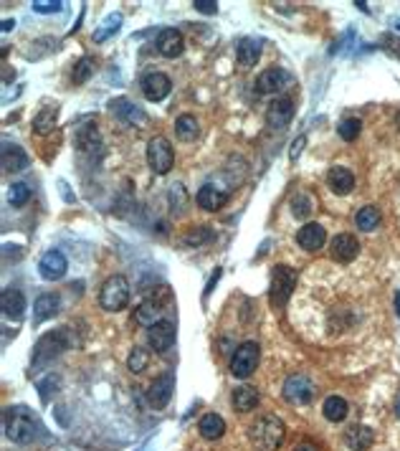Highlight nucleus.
Listing matches in <instances>:
<instances>
[{
    "mask_svg": "<svg viewBox=\"0 0 400 451\" xmlns=\"http://www.w3.org/2000/svg\"><path fill=\"white\" fill-rule=\"evenodd\" d=\"M286 439V426L279 416H259L249 428V441L256 451H276Z\"/></svg>",
    "mask_w": 400,
    "mask_h": 451,
    "instance_id": "f257e3e1",
    "label": "nucleus"
},
{
    "mask_svg": "<svg viewBox=\"0 0 400 451\" xmlns=\"http://www.w3.org/2000/svg\"><path fill=\"white\" fill-rule=\"evenodd\" d=\"M6 436L16 444H30L36 439V418L25 406H13L6 411Z\"/></svg>",
    "mask_w": 400,
    "mask_h": 451,
    "instance_id": "f03ea898",
    "label": "nucleus"
},
{
    "mask_svg": "<svg viewBox=\"0 0 400 451\" xmlns=\"http://www.w3.org/2000/svg\"><path fill=\"white\" fill-rule=\"evenodd\" d=\"M64 350H69L66 330H56V332H49V335H43L36 343V348H33V365L36 367L49 365L54 358H59L61 353H64Z\"/></svg>",
    "mask_w": 400,
    "mask_h": 451,
    "instance_id": "7ed1b4c3",
    "label": "nucleus"
},
{
    "mask_svg": "<svg viewBox=\"0 0 400 451\" xmlns=\"http://www.w3.org/2000/svg\"><path fill=\"white\" fill-rule=\"evenodd\" d=\"M99 302L107 312H119V309L127 307L129 302V282L122 274H114L104 282L102 295H99Z\"/></svg>",
    "mask_w": 400,
    "mask_h": 451,
    "instance_id": "20e7f679",
    "label": "nucleus"
},
{
    "mask_svg": "<svg viewBox=\"0 0 400 451\" xmlns=\"http://www.w3.org/2000/svg\"><path fill=\"white\" fill-rule=\"evenodd\" d=\"M294 289H297V274H294L286 264H279L273 269V277H271V295H269L271 307H276V309L284 307Z\"/></svg>",
    "mask_w": 400,
    "mask_h": 451,
    "instance_id": "39448f33",
    "label": "nucleus"
},
{
    "mask_svg": "<svg viewBox=\"0 0 400 451\" xmlns=\"http://www.w3.org/2000/svg\"><path fill=\"white\" fill-rule=\"evenodd\" d=\"M259 358H261L259 343L249 340V343L238 345L233 358H230V373H233V378H241V380L249 378L256 370V365H259Z\"/></svg>",
    "mask_w": 400,
    "mask_h": 451,
    "instance_id": "423d86ee",
    "label": "nucleus"
},
{
    "mask_svg": "<svg viewBox=\"0 0 400 451\" xmlns=\"http://www.w3.org/2000/svg\"><path fill=\"white\" fill-rule=\"evenodd\" d=\"M172 163H175V152H172V144L165 137H152L147 144V165L152 168L155 175L170 173Z\"/></svg>",
    "mask_w": 400,
    "mask_h": 451,
    "instance_id": "0eeeda50",
    "label": "nucleus"
},
{
    "mask_svg": "<svg viewBox=\"0 0 400 451\" xmlns=\"http://www.w3.org/2000/svg\"><path fill=\"white\" fill-rule=\"evenodd\" d=\"M281 393H284V401L291 406H304L310 404L312 396H314V383H312L310 378L304 373H294L289 375V378L284 380V388H281Z\"/></svg>",
    "mask_w": 400,
    "mask_h": 451,
    "instance_id": "6e6552de",
    "label": "nucleus"
},
{
    "mask_svg": "<svg viewBox=\"0 0 400 451\" xmlns=\"http://www.w3.org/2000/svg\"><path fill=\"white\" fill-rule=\"evenodd\" d=\"M142 94L150 99V102H163L165 96L170 94L172 89V81L167 74H160V72H150L142 76Z\"/></svg>",
    "mask_w": 400,
    "mask_h": 451,
    "instance_id": "1a4fd4ad",
    "label": "nucleus"
},
{
    "mask_svg": "<svg viewBox=\"0 0 400 451\" xmlns=\"http://www.w3.org/2000/svg\"><path fill=\"white\" fill-rule=\"evenodd\" d=\"M147 343L155 353H165V350H170L172 343H175V325L163 319L158 325L147 327Z\"/></svg>",
    "mask_w": 400,
    "mask_h": 451,
    "instance_id": "9d476101",
    "label": "nucleus"
},
{
    "mask_svg": "<svg viewBox=\"0 0 400 451\" xmlns=\"http://www.w3.org/2000/svg\"><path fill=\"white\" fill-rule=\"evenodd\" d=\"M289 84H291V76L284 69H266V72H261L259 79H256V91H259V94H276V91L286 89Z\"/></svg>",
    "mask_w": 400,
    "mask_h": 451,
    "instance_id": "9b49d317",
    "label": "nucleus"
},
{
    "mask_svg": "<svg viewBox=\"0 0 400 451\" xmlns=\"http://www.w3.org/2000/svg\"><path fill=\"white\" fill-rule=\"evenodd\" d=\"M291 117H294V102H291L289 96H279V99H273V102L269 104L266 122L273 130H284L291 122Z\"/></svg>",
    "mask_w": 400,
    "mask_h": 451,
    "instance_id": "f8f14e48",
    "label": "nucleus"
},
{
    "mask_svg": "<svg viewBox=\"0 0 400 451\" xmlns=\"http://www.w3.org/2000/svg\"><path fill=\"white\" fill-rule=\"evenodd\" d=\"M38 271L46 282H56L66 274V256L61 251H46L38 261Z\"/></svg>",
    "mask_w": 400,
    "mask_h": 451,
    "instance_id": "ddd939ff",
    "label": "nucleus"
},
{
    "mask_svg": "<svg viewBox=\"0 0 400 451\" xmlns=\"http://www.w3.org/2000/svg\"><path fill=\"white\" fill-rule=\"evenodd\" d=\"M172 391H175V375L163 373L150 385V404L155 406V409H165V406L170 404Z\"/></svg>",
    "mask_w": 400,
    "mask_h": 451,
    "instance_id": "4468645a",
    "label": "nucleus"
},
{
    "mask_svg": "<svg viewBox=\"0 0 400 451\" xmlns=\"http://www.w3.org/2000/svg\"><path fill=\"white\" fill-rule=\"evenodd\" d=\"M110 107H112V115L119 117L124 125H134V127L147 125V115L137 107V104L129 102V99H114Z\"/></svg>",
    "mask_w": 400,
    "mask_h": 451,
    "instance_id": "2eb2a0df",
    "label": "nucleus"
},
{
    "mask_svg": "<svg viewBox=\"0 0 400 451\" xmlns=\"http://www.w3.org/2000/svg\"><path fill=\"white\" fill-rule=\"evenodd\" d=\"M158 51L167 59H177V56L185 51V38H182L180 30L175 28H165L160 30L158 36Z\"/></svg>",
    "mask_w": 400,
    "mask_h": 451,
    "instance_id": "dca6fc26",
    "label": "nucleus"
},
{
    "mask_svg": "<svg viewBox=\"0 0 400 451\" xmlns=\"http://www.w3.org/2000/svg\"><path fill=\"white\" fill-rule=\"evenodd\" d=\"M358 253H360V244L352 234H340L332 239V256L337 261L347 264V261L358 259Z\"/></svg>",
    "mask_w": 400,
    "mask_h": 451,
    "instance_id": "f3484780",
    "label": "nucleus"
},
{
    "mask_svg": "<svg viewBox=\"0 0 400 451\" xmlns=\"http://www.w3.org/2000/svg\"><path fill=\"white\" fill-rule=\"evenodd\" d=\"M297 241H299V246H302L304 251H317V249L324 246V241H327V231H324V226H319V223H307L304 229H299Z\"/></svg>",
    "mask_w": 400,
    "mask_h": 451,
    "instance_id": "a211bd4d",
    "label": "nucleus"
},
{
    "mask_svg": "<svg viewBox=\"0 0 400 451\" xmlns=\"http://www.w3.org/2000/svg\"><path fill=\"white\" fill-rule=\"evenodd\" d=\"M0 307H3V314H6L8 319H23V312H25V297L20 289H6L3 292V297H0Z\"/></svg>",
    "mask_w": 400,
    "mask_h": 451,
    "instance_id": "6ab92c4d",
    "label": "nucleus"
},
{
    "mask_svg": "<svg viewBox=\"0 0 400 451\" xmlns=\"http://www.w3.org/2000/svg\"><path fill=\"white\" fill-rule=\"evenodd\" d=\"M372 441H375V433H372L370 426H363V423H355L345 431V444L352 451H367Z\"/></svg>",
    "mask_w": 400,
    "mask_h": 451,
    "instance_id": "aec40b11",
    "label": "nucleus"
},
{
    "mask_svg": "<svg viewBox=\"0 0 400 451\" xmlns=\"http://www.w3.org/2000/svg\"><path fill=\"white\" fill-rule=\"evenodd\" d=\"M225 203H228V193H223L220 188L211 185V183L198 190V205L200 208H206V211H220Z\"/></svg>",
    "mask_w": 400,
    "mask_h": 451,
    "instance_id": "412c9836",
    "label": "nucleus"
},
{
    "mask_svg": "<svg viewBox=\"0 0 400 451\" xmlns=\"http://www.w3.org/2000/svg\"><path fill=\"white\" fill-rule=\"evenodd\" d=\"M25 168H28V155H25L23 147L11 142L3 144V170L6 173H18V170Z\"/></svg>",
    "mask_w": 400,
    "mask_h": 451,
    "instance_id": "4be33fe9",
    "label": "nucleus"
},
{
    "mask_svg": "<svg viewBox=\"0 0 400 451\" xmlns=\"http://www.w3.org/2000/svg\"><path fill=\"white\" fill-rule=\"evenodd\" d=\"M327 185L329 190L337 193V195H347V193L355 188V175L347 168H332L327 173Z\"/></svg>",
    "mask_w": 400,
    "mask_h": 451,
    "instance_id": "5701e85b",
    "label": "nucleus"
},
{
    "mask_svg": "<svg viewBox=\"0 0 400 451\" xmlns=\"http://www.w3.org/2000/svg\"><path fill=\"white\" fill-rule=\"evenodd\" d=\"M198 431H200V436H203V439H208V441H218L220 436L225 433V421L220 418L218 413H206L203 418H200Z\"/></svg>",
    "mask_w": 400,
    "mask_h": 451,
    "instance_id": "b1692460",
    "label": "nucleus"
},
{
    "mask_svg": "<svg viewBox=\"0 0 400 451\" xmlns=\"http://www.w3.org/2000/svg\"><path fill=\"white\" fill-rule=\"evenodd\" d=\"M163 309H160V304L155 299H147L142 302L140 307L134 309V322L142 327H152V325H158V322H163Z\"/></svg>",
    "mask_w": 400,
    "mask_h": 451,
    "instance_id": "393cba45",
    "label": "nucleus"
},
{
    "mask_svg": "<svg viewBox=\"0 0 400 451\" xmlns=\"http://www.w3.org/2000/svg\"><path fill=\"white\" fill-rule=\"evenodd\" d=\"M233 409L238 411V413H249V411H254L256 406H259V391L256 388H249V385H243V388H236L233 391Z\"/></svg>",
    "mask_w": 400,
    "mask_h": 451,
    "instance_id": "a878e982",
    "label": "nucleus"
},
{
    "mask_svg": "<svg viewBox=\"0 0 400 451\" xmlns=\"http://www.w3.org/2000/svg\"><path fill=\"white\" fill-rule=\"evenodd\" d=\"M322 413H324V418L332 423H340L347 418V413H350V406H347V401L342 396H329L327 401H324V406H322Z\"/></svg>",
    "mask_w": 400,
    "mask_h": 451,
    "instance_id": "bb28decb",
    "label": "nucleus"
},
{
    "mask_svg": "<svg viewBox=\"0 0 400 451\" xmlns=\"http://www.w3.org/2000/svg\"><path fill=\"white\" fill-rule=\"evenodd\" d=\"M259 56H261L259 41H254V38H243V41L238 43V48H236V59H238V64H241L243 69L256 67V61H259Z\"/></svg>",
    "mask_w": 400,
    "mask_h": 451,
    "instance_id": "cd10ccee",
    "label": "nucleus"
},
{
    "mask_svg": "<svg viewBox=\"0 0 400 451\" xmlns=\"http://www.w3.org/2000/svg\"><path fill=\"white\" fill-rule=\"evenodd\" d=\"M56 117H59V109H56V107H43L41 112L36 115V120H33V132H36V135L54 132Z\"/></svg>",
    "mask_w": 400,
    "mask_h": 451,
    "instance_id": "c85d7f7f",
    "label": "nucleus"
},
{
    "mask_svg": "<svg viewBox=\"0 0 400 451\" xmlns=\"http://www.w3.org/2000/svg\"><path fill=\"white\" fill-rule=\"evenodd\" d=\"M355 223H358L360 231H375L377 223H380V211H377V205H365V208H360V213L355 216Z\"/></svg>",
    "mask_w": 400,
    "mask_h": 451,
    "instance_id": "c756f323",
    "label": "nucleus"
},
{
    "mask_svg": "<svg viewBox=\"0 0 400 451\" xmlns=\"http://www.w3.org/2000/svg\"><path fill=\"white\" fill-rule=\"evenodd\" d=\"M175 132L180 139H195L200 132V127H198V120H195L193 115H180L175 122Z\"/></svg>",
    "mask_w": 400,
    "mask_h": 451,
    "instance_id": "7c9ffc66",
    "label": "nucleus"
},
{
    "mask_svg": "<svg viewBox=\"0 0 400 451\" xmlns=\"http://www.w3.org/2000/svg\"><path fill=\"white\" fill-rule=\"evenodd\" d=\"M59 304H61V302H59V297H56V295H41L36 299V307H33V309H36V317L38 319L54 317V314L59 312Z\"/></svg>",
    "mask_w": 400,
    "mask_h": 451,
    "instance_id": "2f4dec72",
    "label": "nucleus"
},
{
    "mask_svg": "<svg viewBox=\"0 0 400 451\" xmlns=\"http://www.w3.org/2000/svg\"><path fill=\"white\" fill-rule=\"evenodd\" d=\"M337 132H340V137L345 139V142H352V139H358L360 132H363V122L355 120V117H347V120H342V125L337 127Z\"/></svg>",
    "mask_w": 400,
    "mask_h": 451,
    "instance_id": "473e14b6",
    "label": "nucleus"
},
{
    "mask_svg": "<svg viewBox=\"0 0 400 451\" xmlns=\"http://www.w3.org/2000/svg\"><path fill=\"white\" fill-rule=\"evenodd\" d=\"M312 208H314V200H312L310 195H304V193H297V195L291 198V213L297 218H307L312 213Z\"/></svg>",
    "mask_w": 400,
    "mask_h": 451,
    "instance_id": "72a5a7b5",
    "label": "nucleus"
},
{
    "mask_svg": "<svg viewBox=\"0 0 400 451\" xmlns=\"http://www.w3.org/2000/svg\"><path fill=\"white\" fill-rule=\"evenodd\" d=\"M119 23H122V16H119V13H114V16H110V18L104 21L102 28H99L97 33H94V41H97V43L107 41V38H110L112 33H117V28H119Z\"/></svg>",
    "mask_w": 400,
    "mask_h": 451,
    "instance_id": "f704fd0d",
    "label": "nucleus"
},
{
    "mask_svg": "<svg viewBox=\"0 0 400 451\" xmlns=\"http://www.w3.org/2000/svg\"><path fill=\"white\" fill-rule=\"evenodd\" d=\"M91 72H94V61H91L89 56H84V59H79V64L73 67V74H71L73 84H84L86 79L91 76Z\"/></svg>",
    "mask_w": 400,
    "mask_h": 451,
    "instance_id": "c9c22d12",
    "label": "nucleus"
},
{
    "mask_svg": "<svg viewBox=\"0 0 400 451\" xmlns=\"http://www.w3.org/2000/svg\"><path fill=\"white\" fill-rule=\"evenodd\" d=\"M147 362H150V355H147L142 348H134L127 358V367L132 370V373H142V370L147 367Z\"/></svg>",
    "mask_w": 400,
    "mask_h": 451,
    "instance_id": "e433bc0d",
    "label": "nucleus"
},
{
    "mask_svg": "<svg viewBox=\"0 0 400 451\" xmlns=\"http://www.w3.org/2000/svg\"><path fill=\"white\" fill-rule=\"evenodd\" d=\"M30 198V190L25 183H13L11 190H8V200H11V205H23L28 203Z\"/></svg>",
    "mask_w": 400,
    "mask_h": 451,
    "instance_id": "4c0bfd02",
    "label": "nucleus"
},
{
    "mask_svg": "<svg viewBox=\"0 0 400 451\" xmlns=\"http://www.w3.org/2000/svg\"><path fill=\"white\" fill-rule=\"evenodd\" d=\"M211 239H213V231L208 229V226H203L200 231H193V234L185 236V244H188V246H200V244H206V241Z\"/></svg>",
    "mask_w": 400,
    "mask_h": 451,
    "instance_id": "58836bf2",
    "label": "nucleus"
},
{
    "mask_svg": "<svg viewBox=\"0 0 400 451\" xmlns=\"http://www.w3.org/2000/svg\"><path fill=\"white\" fill-rule=\"evenodd\" d=\"M64 8L61 0H33V11L36 13H59Z\"/></svg>",
    "mask_w": 400,
    "mask_h": 451,
    "instance_id": "ea45409f",
    "label": "nucleus"
},
{
    "mask_svg": "<svg viewBox=\"0 0 400 451\" xmlns=\"http://www.w3.org/2000/svg\"><path fill=\"white\" fill-rule=\"evenodd\" d=\"M193 6H195V11L206 13V16H213V13L218 11V3H216V0H195Z\"/></svg>",
    "mask_w": 400,
    "mask_h": 451,
    "instance_id": "a19ab883",
    "label": "nucleus"
},
{
    "mask_svg": "<svg viewBox=\"0 0 400 451\" xmlns=\"http://www.w3.org/2000/svg\"><path fill=\"white\" fill-rule=\"evenodd\" d=\"M304 142H307V137H299V139H294V144H291V152H289V157L291 160H297L299 155H302V147H304Z\"/></svg>",
    "mask_w": 400,
    "mask_h": 451,
    "instance_id": "79ce46f5",
    "label": "nucleus"
},
{
    "mask_svg": "<svg viewBox=\"0 0 400 451\" xmlns=\"http://www.w3.org/2000/svg\"><path fill=\"white\" fill-rule=\"evenodd\" d=\"M294 451H319V449H317V444H312V441H302Z\"/></svg>",
    "mask_w": 400,
    "mask_h": 451,
    "instance_id": "37998d69",
    "label": "nucleus"
},
{
    "mask_svg": "<svg viewBox=\"0 0 400 451\" xmlns=\"http://www.w3.org/2000/svg\"><path fill=\"white\" fill-rule=\"evenodd\" d=\"M13 28H16V21H3V30H6V33H8V30H13Z\"/></svg>",
    "mask_w": 400,
    "mask_h": 451,
    "instance_id": "c03bdc74",
    "label": "nucleus"
},
{
    "mask_svg": "<svg viewBox=\"0 0 400 451\" xmlns=\"http://www.w3.org/2000/svg\"><path fill=\"white\" fill-rule=\"evenodd\" d=\"M395 312H398V317H400V292L395 295Z\"/></svg>",
    "mask_w": 400,
    "mask_h": 451,
    "instance_id": "a18cd8bd",
    "label": "nucleus"
},
{
    "mask_svg": "<svg viewBox=\"0 0 400 451\" xmlns=\"http://www.w3.org/2000/svg\"><path fill=\"white\" fill-rule=\"evenodd\" d=\"M355 6H358V8H360V11H363V13H367V3H363V0H360V3H355Z\"/></svg>",
    "mask_w": 400,
    "mask_h": 451,
    "instance_id": "49530a36",
    "label": "nucleus"
},
{
    "mask_svg": "<svg viewBox=\"0 0 400 451\" xmlns=\"http://www.w3.org/2000/svg\"><path fill=\"white\" fill-rule=\"evenodd\" d=\"M395 127L400 130V112H398V117H395Z\"/></svg>",
    "mask_w": 400,
    "mask_h": 451,
    "instance_id": "de8ad7c7",
    "label": "nucleus"
},
{
    "mask_svg": "<svg viewBox=\"0 0 400 451\" xmlns=\"http://www.w3.org/2000/svg\"><path fill=\"white\" fill-rule=\"evenodd\" d=\"M395 413H398V416H400V404H398V406H395Z\"/></svg>",
    "mask_w": 400,
    "mask_h": 451,
    "instance_id": "09e8293b",
    "label": "nucleus"
},
{
    "mask_svg": "<svg viewBox=\"0 0 400 451\" xmlns=\"http://www.w3.org/2000/svg\"><path fill=\"white\" fill-rule=\"evenodd\" d=\"M395 28H398V30H400V21H395Z\"/></svg>",
    "mask_w": 400,
    "mask_h": 451,
    "instance_id": "8fccbe9b",
    "label": "nucleus"
}]
</instances>
